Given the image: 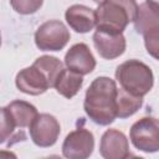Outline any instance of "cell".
I'll return each instance as SVG.
<instances>
[{
    "label": "cell",
    "mask_w": 159,
    "mask_h": 159,
    "mask_svg": "<svg viewBox=\"0 0 159 159\" xmlns=\"http://www.w3.org/2000/svg\"><path fill=\"white\" fill-rule=\"evenodd\" d=\"M117 93L114 80L101 76L86 91L83 108L89 119L98 125H109L117 118Z\"/></svg>",
    "instance_id": "cell-1"
},
{
    "label": "cell",
    "mask_w": 159,
    "mask_h": 159,
    "mask_svg": "<svg viewBox=\"0 0 159 159\" xmlns=\"http://www.w3.org/2000/svg\"><path fill=\"white\" fill-rule=\"evenodd\" d=\"M37 114L36 107L26 101L16 99L2 107L0 143L11 147L20 140H26L25 129L30 128Z\"/></svg>",
    "instance_id": "cell-2"
},
{
    "label": "cell",
    "mask_w": 159,
    "mask_h": 159,
    "mask_svg": "<svg viewBox=\"0 0 159 159\" xmlns=\"http://www.w3.org/2000/svg\"><path fill=\"white\" fill-rule=\"evenodd\" d=\"M139 6L135 0H104L96 9V27L111 34H123L129 22H134Z\"/></svg>",
    "instance_id": "cell-3"
},
{
    "label": "cell",
    "mask_w": 159,
    "mask_h": 159,
    "mask_svg": "<svg viewBox=\"0 0 159 159\" xmlns=\"http://www.w3.org/2000/svg\"><path fill=\"white\" fill-rule=\"evenodd\" d=\"M120 87L133 96L144 97L154 84V76L148 65L139 60H128L116 70Z\"/></svg>",
    "instance_id": "cell-4"
},
{
    "label": "cell",
    "mask_w": 159,
    "mask_h": 159,
    "mask_svg": "<svg viewBox=\"0 0 159 159\" xmlns=\"http://www.w3.org/2000/svg\"><path fill=\"white\" fill-rule=\"evenodd\" d=\"M129 138L135 149L144 153L159 152V119L144 117L130 127Z\"/></svg>",
    "instance_id": "cell-5"
},
{
    "label": "cell",
    "mask_w": 159,
    "mask_h": 159,
    "mask_svg": "<svg viewBox=\"0 0 159 159\" xmlns=\"http://www.w3.org/2000/svg\"><path fill=\"white\" fill-rule=\"evenodd\" d=\"M70 31L60 20L41 24L35 32V43L41 51H61L70 41Z\"/></svg>",
    "instance_id": "cell-6"
},
{
    "label": "cell",
    "mask_w": 159,
    "mask_h": 159,
    "mask_svg": "<svg viewBox=\"0 0 159 159\" xmlns=\"http://www.w3.org/2000/svg\"><path fill=\"white\" fill-rule=\"evenodd\" d=\"M29 130L32 142L37 147L48 148L57 142L58 135L61 133V127L58 120L52 114L41 113L37 114Z\"/></svg>",
    "instance_id": "cell-7"
},
{
    "label": "cell",
    "mask_w": 159,
    "mask_h": 159,
    "mask_svg": "<svg viewBox=\"0 0 159 159\" xmlns=\"http://www.w3.org/2000/svg\"><path fill=\"white\" fill-rule=\"evenodd\" d=\"M94 149V137L86 128H77L67 134L62 143V154L68 159H86Z\"/></svg>",
    "instance_id": "cell-8"
},
{
    "label": "cell",
    "mask_w": 159,
    "mask_h": 159,
    "mask_svg": "<svg viewBox=\"0 0 159 159\" xmlns=\"http://www.w3.org/2000/svg\"><path fill=\"white\" fill-rule=\"evenodd\" d=\"M15 84L21 92L30 96L42 94L52 87L46 73L35 63H32V66L30 67L21 70L16 75Z\"/></svg>",
    "instance_id": "cell-9"
},
{
    "label": "cell",
    "mask_w": 159,
    "mask_h": 159,
    "mask_svg": "<svg viewBox=\"0 0 159 159\" xmlns=\"http://www.w3.org/2000/svg\"><path fill=\"white\" fill-rule=\"evenodd\" d=\"M99 153L104 159H125L130 157L125 134L118 129H107L101 138Z\"/></svg>",
    "instance_id": "cell-10"
},
{
    "label": "cell",
    "mask_w": 159,
    "mask_h": 159,
    "mask_svg": "<svg viewBox=\"0 0 159 159\" xmlns=\"http://www.w3.org/2000/svg\"><path fill=\"white\" fill-rule=\"evenodd\" d=\"M92 40L99 56L106 60H114L125 51V37L123 34H111L97 29Z\"/></svg>",
    "instance_id": "cell-11"
},
{
    "label": "cell",
    "mask_w": 159,
    "mask_h": 159,
    "mask_svg": "<svg viewBox=\"0 0 159 159\" xmlns=\"http://www.w3.org/2000/svg\"><path fill=\"white\" fill-rule=\"evenodd\" d=\"M65 65L68 70L82 76L91 73L96 67V58L89 47L83 43H76L65 55Z\"/></svg>",
    "instance_id": "cell-12"
},
{
    "label": "cell",
    "mask_w": 159,
    "mask_h": 159,
    "mask_svg": "<svg viewBox=\"0 0 159 159\" xmlns=\"http://www.w3.org/2000/svg\"><path fill=\"white\" fill-rule=\"evenodd\" d=\"M65 19L68 26L78 34L89 32L97 24L96 10L80 4L70 6L65 12Z\"/></svg>",
    "instance_id": "cell-13"
},
{
    "label": "cell",
    "mask_w": 159,
    "mask_h": 159,
    "mask_svg": "<svg viewBox=\"0 0 159 159\" xmlns=\"http://www.w3.org/2000/svg\"><path fill=\"white\" fill-rule=\"evenodd\" d=\"M82 84H83L82 75L76 73L68 68L66 70L63 68L56 80L55 88L57 93H60L67 99H71L80 92V89L82 88Z\"/></svg>",
    "instance_id": "cell-14"
},
{
    "label": "cell",
    "mask_w": 159,
    "mask_h": 159,
    "mask_svg": "<svg viewBox=\"0 0 159 159\" xmlns=\"http://www.w3.org/2000/svg\"><path fill=\"white\" fill-rule=\"evenodd\" d=\"M143 106V97L133 96L124 91L122 87L118 88L117 93V117L120 119L133 116Z\"/></svg>",
    "instance_id": "cell-15"
},
{
    "label": "cell",
    "mask_w": 159,
    "mask_h": 159,
    "mask_svg": "<svg viewBox=\"0 0 159 159\" xmlns=\"http://www.w3.org/2000/svg\"><path fill=\"white\" fill-rule=\"evenodd\" d=\"M144 37V45L147 52L159 61V25L148 29L145 32L142 34Z\"/></svg>",
    "instance_id": "cell-16"
},
{
    "label": "cell",
    "mask_w": 159,
    "mask_h": 159,
    "mask_svg": "<svg viewBox=\"0 0 159 159\" xmlns=\"http://www.w3.org/2000/svg\"><path fill=\"white\" fill-rule=\"evenodd\" d=\"M43 0H10L11 7L21 15L35 14L41 6Z\"/></svg>",
    "instance_id": "cell-17"
},
{
    "label": "cell",
    "mask_w": 159,
    "mask_h": 159,
    "mask_svg": "<svg viewBox=\"0 0 159 159\" xmlns=\"http://www.w3.org/2000/svg\"><path fill=\"white\" fill-rule=\"evenodd\" d=\"M145 2L153 11H155L159 15V0H145Z\"/></svg>",
    "instance_id": "cell-18"
},
{
    "label": "cell",
    "mask_w": 159,
    "mask_h": 159,
    "mask_svg": "<svg viewBox=\"0 0 159 159\" xmlns=\"http://www.w3.org/2000/svg\"><path fill=\"white\" fill-rule=\"evenodd\" d=\"M93 1H94V2H97V4H101V2H102V1H104V0H93Z\"/></svg>",
    "instance_id": "cell-19"
}]
</instances>
